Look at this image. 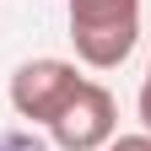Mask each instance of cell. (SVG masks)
<instances>
[{"instance_id":"cell-1","label":"cell","mask_w":151,"mask_h":151,"mask_svg":"<svg viewBox=\"0 0 151 151\" xmlns=\"http://www.w3.org/2000/svg\"><path fill=\"white\" fill-rule=\"evenodd\" d=\"M70 43L92 70H119L140 43V0H70Z\"/></svg>"},{"instance_id":"cell-2","label":"cell","mask_w":151,"mask_h":151,"mask_svg":"<svg viewBox=\"0 0 151 151\" xmlns=\"http://www.w3.org/2000/svg\"><path fill=\"white\" fill-rule=\"evenodd\" d=\"M113 135H119V103H113V92L103 81H81L76 97L49 124V140L60 151H103Z\"/></svg>"},{"instance_id":"cell-3","label":"cell","mask_w":151,"mask_h":151,"mask_svg":"<svg viewBox=\"0 0 151 151\" xmlns=\"http://www.w3.org/2000/svg\"><path fill=\"white\" fill-rule=\"evenodd\" d=\"M86 76L76 70L70 60H54V54H43V60H27V65H16L11 70V108L22 113L27 124H54V113H60L70 97H76V86H81Z\"/></svg>"},{"instance_id":"cell-4","label":"cell","mask_w":151,"mask_h":151,"mask_svg":"<svg viewBox=\"0 0 151 151\" xmlns=\"http://www.w3.org/2000/svg\"><path fill=\"white\" fill-rule=\"evenodd\" d=\"M103 151H151V135H146V129H140V135H113Z\"/></svg>"},{"instance_id":"cell-5","label":"cell","mask_w":151,"mask_h":151,"mask_svg":"<svg viewBox=\"0 0 151 151\" xmlns=\"http://www.w3.org/2000/svg\"><path fill=\"white\" fill-rule=\"evenodd\" d=\"M135 108H140V124H146V135H151V65H146V81H140V97H135Z\"/></svg>"},{"instance_id":"cell-6","label":"cell","mask_w":151,"mask_h":151,"mask_svg":"<svg viewBox=\"0 0 151 151\" xmlns=\"http://www.w3.org/2000/svg\"><path fill=\"white\" fill-rule=\"evenodd\" d=\"M0 151H16V146H0Z\"/></svg>"}]
</instances>
